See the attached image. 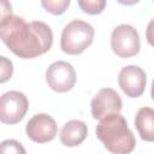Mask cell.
<instances>
[{
	"label": "cell",
	"mask_w": 154,
	"mask_h": 154,
	"mask_svg": "<svg viewBox=\"0 0 154 154\" xmlns=\"http://www.w3.org/2000/svg\"><path fill=\"white\" fill-rule=\"evenodd\" d=\"M118 83L126 96L136 99L146 90L147 75L142 67L137 65H128L119 71Z\"/></svg>",
	"instance_id": "obj_7"
},
{
	"label": "cell",
	"mask_w": 154,
	"mask_h": 154,
	"mask_svg": "<svg viewBox=\"0 0 154 154\" xmlns=\"http://www.w3.org/2000/svg\"><path fill=\"white\" fill-rule=\"evenodd\" d=\"M76 71L73 66L64 60L52 63L46 70V82L57 93H66L76 84Z\"/></svg>",
	"instance_id": "obj_6"
},
{
	"label": "cell",
	"mask_w": 154,
	"mask_h": 154,
	"mask_svg": "<svg viewBox=\"0 0 154 154\" xmlns=\"http://www.w3.org/2000/svg\"><path fill=\"white\" fill-rule=\"evenodd\" d=\"M26 136L36 143H46L52 140L58 134V125L53 117L47 113L35 114L25 126Z\"/></svg>",
	"instance_id": "obj_9"
},
{
	"label": "cell",
	"mask_w": 154,
	"mask_h": 154,
	"mask_svg": "<svg viewBox=\"0 0 154 154\" xmlns=\"http://www.w3.org/2000/svg\"><path fill=\"white\" fill-rule=\"evenodd\" d=\"M41 5L47 12L54 16H59L67 10L70 6V0H42Z\"/></svg>",
	"instance_id": "obj_13"
},
{
	"label": "cell",
	"mask_w": 154,
	"mask_h": 154,
	"mask_svg": "<svg viewBox=\"0 0 154 154\" xmlns=\"http://www.w3.org/2000/svg\"><path fill=\"white\" fill-rule=\"evenodd\" d=\"M135 128L142 140L153 142L154 140V111L152 107H141L135 116Z\"/></svg>",
	"instance_id": "obj_11"
},
{
	"label": "cell",
	"mask_w": 154,
	"mask_h": 154,
	"mask_svg": "<svg viewBox=\"0 0 154 154\" xmlns=\"http://www.w3.org/2000/svg\"><path fill=\"white\" fill-rule=\"evenodd\" d=\"M77 4L84 13H88L91 16L101 13L106 7L105 0H78Z\"/></svg>",
	"instance_id": "obj_12"
},
{
	"label": "cell",
	"mask_w": 154,
	"mask_h": 154,
	"mask_svg": "<svg viewBox=\"0 0 154 154\" xmlns=\"http://www.w3.org/2000/svg\"><path fill=\"white\" fill-rule=\"evenodd\" d=\"M0 40L14 55L22 59H32L51 49L53 32L45 22L28 23L24 18L11 14L0 24Z\"/></svg>",
	"instance_id": "obj_1"
},
{
	"label": "cell",
	"mask_w": 154,
	"mask_h": 154,
	"mask_svg": "<svg viewBox=\"0 0 154 154\" xmlns=\"http://www.w3.org/2000/svg\"><path fill=\"white\" fill-rule=\"evenodd\" d=\"M29 109L26 96L18 90H10L0 96V122L4 124L19 123Z\"/></svg>",
	"instance_id": "obj_5"
},
{
	"label": "cell",
	"mask_w": 154,
	"mask_h": 154,
	"mask_svg": "<svg viewBox=\"0 0 154 154\" xmlns=\"http://www.w3.org/2000/svg\"><path fill=\"white\" fill-rule=\"evenodd\" d=\"M0 154H26V150L20 142L8 138L0 142Z\"/></svg>",
	"instance_id": "obj_14"
},
{
	"label": "cell",
	"mask_w": 154,
	"mask_h": 154,
	"mask_svg": "<svg viewBox=\"0 0 154 154\" xmlns=\"http://www.w3.org/2000/svg\"><path fill=\"white\" fill-rule=\"evenodd\" d=\"M87 124L79 119H71L61 128L59 138L65 147H77L87 138Z\"/></svg>",
	"instance_id": "obj_10"
},
{
	"label": "cell",
	"mask_w": 154,
	"mask_h": 154,
	"mask_svg": "<svg viewBox=\"0 0 154 154\" xmlns=\"http://www.w3.org/2000/svg\"><path fill=\"white\" fill-rule=\"evenodd\" d=\"M12 14V5L7 0H0V24Z\"/></svg>",
	"instance_id": "obj_16"
},
{
	"label": "cell",
	"mask_w": 154,
	"mask_h": 154,
	"mask_svg": "<svg viewBox=\"0 0 154 154\" xmlns=\"http://www.w3.org/2000/svg\"><path fill=\"white\" fill-rule=\"evenodd\" d=\"M94 34L95 30L91 24L82 19H73L61 31L60 48L70 55L81 54L93 43Z\"/></svg>",
	"instance_id": "obj_3"
},
{
	"label": "cell",
	"mask_w": 154,
	"mask_h": 154,
	"mask_svg": "<svg viewBox=\"0 0 154 154\" xmlns=\"http://www.w3.org/2000/svg\"><path fill=\"white\" fill-rule=\"evenodd\" d=\"M12 75H13V63L8 58L0 55V84L10 81Z\"/></svg>",
	"instance_id": "obj_15"
},
{
	"label": "cell",
	"mask_w": 154,
	"mask_h": 154,
	"mask_svg": "<svg viewBox=\"0 0 154 154\" xmlns=\"http://www.w3.org/2000/svg\"><path fill=\"white\" fill-rule=\"evenodd\" d=\"M123 107L120 95L112 88H102L90 101V112L94 119H102L108 114L119 113Z\"/></svg>",
	"instance_id": "obj_8"
},
{
	"label": "cell",
	"mask_w": 154,
	"mask_h": 154,
	"mask_svg": "<svg viewBox=\"0 0 154 154\" xmlns=\"http://www.w3.org/2000/svg\"><path fill=\"white\" fill-rule=\"evenodd\" d=\"M96 136L112 154H130L136 147V138L119 113L108 114L96 125Z\"/></svg>",
	"instance_id": "obj_2"
},
{
	"label": "cell",
	"mask_w": 154,
	"mask_h": 154,
	"mask_svg": "<svg viewBox=\"0 0 154 154\" xmlns=\"http://www.w3.org/2000/svg\"><path fill=\"white\" fill-rule=\"evenodd\" d=\"M111 48L119 58H130L141 49L140 35L130 24H119L111 32Z\"/></svg>",
	"instance_id": "obj_4"
}]
</instances>
